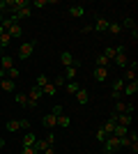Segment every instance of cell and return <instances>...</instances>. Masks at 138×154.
I'll use <instances>...</instances> for the list:
<instances>
[{
	"instance_id": "ffe728a7",
	"label": "cell",
	"mask_w": 138,
	"mask_h": 154,
	"mask_svg": "<svg viewBox=\"0 0 138 154\" xmlns=\"http://www.w3.org/2000/svg\"><path fill=\"white\" fill-rule=\"evenodd\" d=\"M115 124H118V122H115V115H111V117H108V120H106V124H104V127H101V129H104L106 134L111 136V134H113V129H115Z\"/></svg>"
},
{
	"instance_id": "7402d4cb",
	"label": "cell",
	"mask_w": 138,
	"mask_h": 154,
	"mask_svg": "<svg viewBox=\"0 0 138 154\" xmlns=\"http://www.w3.org/2000/svg\"><path fill=\"white\" fill-rule=\"evenodd\" d=\"M129 134V127H122V124H115V129H113L111 136H118V138H122V136Z\"/></svg>"
},
{
	"instance_id": "ac0fdd59",
	"label": "cell",
	"mask_w": 138,
	"mask_h": 154,
	"mask_svg": "<svg viewBox=\"0 0 138 154\" xmlns=\"http://www.w3.org/2000/svg\"><path fill=\"white\" fill-rule=\"evenodd\" d=\"M78 88H81V85L76 83V81H67V83H65V92H67V94H76Z\"/></svg>"
},
{
	"instance_id": "74e56055",
	"label": "cell",
	"mask_w": 138,
	"mask_h": 154,
	"mask_svg": "<svg viewBox=\"0 0 138 154\" xmlns=\"http://www.w3.org/2000/svg\"><path fill=\"white\" fill-rule=\"evenodd\" d=\"M23 154H39L35 147H23Z\"/></svg>"
},
{
	"instance_id": "836d02e7",
	"label": "cell",
	"mask_w": 138,
	"mask_h": 154,
	"mask_svg": "<svg viewBox=\"0 0 138 154\" xmlns=\"http://www.w3.org/2000/svg\"><path fill=\"white\" fill-rule=\"evenodd\" d=\"M106 138H108V134H106L104 129H97V140H99V143H104Z\"/></svg>"
},
{
	"instance_id": "5bb4252c",
	"label": "cell",
	"mask_w": 138,
	"mask_h": 154,
	"mask_svg": "<svg viewBox=\"0 0 138 154\" xmlns=\"http://www.w3.org/2000/svg\"><path fill=\"white\" fill-rule=\"evenodd\" d=\"M108 26H111V21L104 19V16H99L97 23H94V30H97V32H108Z\"/></svg>"
},
{
	"instance_id": "4fadbf2b",
	"label": "cell",
	"mask_w": 138,
	"mask_h": 154,
	"mask_svg": "<svg viewBox=\"0 0 138 154\" xmlns=\"http://www.w3.org/2000/svg\"><path fill=\"white\" fill-rule=\"evenodd\" d=\"M115 122H118V124H122V127H131V122H133V115H129V113L115 115Z\"/></svg>"
},
{
	"instance_id": "52a82bcc",
	"label": "cell",
	"mask_w": 138,
	"mask_h": 154,
	"mask_svg": "<svg viewBox=\"0 0 138 154\" xmlns=\"http://www.w3.org/2000/svg\"><path fill=\"white\" fill-rule=\"evenodd\" d=\"M28 99H30V108H35V106H37V101L41 99V88H37V85H35L32 90L28 92Z\"/></svg>"
},
{
	"instance_id": "7a4b0ae2",
	"label": "cell",
	"mask_w": 138,
	"mask_h": 154,
	"mask_svg": "<svg viewBox=\"0 0 138 154\" xmlns=\"http://www.w3.org/2000/svg\"><path fill=\"white\" fill-rule=\"evenodd\" d=\"M133 103H127V101H115V108H113V115H122V113H129V115H133Z\"/></svg>"
},
{
	"instance_id": "f35d334b",
	"label": "cell",
	"mask_w": 138,
	"mask_h": 154,
	"mask_svg": "<svg viewBox=\"0 0 138 154\" xmlns=\"http://www.w3.org/2000/svg\"><path fill=\"white\" fill-rule=\"evenodd\" d=\"M41 154H55V147H53V145H51V147L46 149V152H41Z\"/></svg>"
},
{
	"instance_id": "4316f807",
	"label": "cell",
	"mask_w": 138,
	"mask_h": 154,
	"mask_svg": "<svg viewBox=\"0 0 138 154\" xmlns=\"http://www.w3.org/2000/svg\"><path fill=\"white\" fill-rule=\"evenodd\" d=\"M9 42H12L9 32H2V35H0V46H2V48H7V46H9Z\"/></svg>"
},
{
	"instance_id": "e0dca14e",
	"label": "cell",
	"mask_w": 138,
	"mask_h": 154,
	"mask_svg": "<svg viewBox=\"0 0 138 154\" xmlns=\"http://www.w3.org/2000/svg\"><path fill=\"white\" fill-rule=\"evenodd\" d=\"M35 140H37V136H35L32 131H26V136H23V147H32Z\"/></svg>"
},
{
	"instance_id": "83f0119b",
	"label": "cell",
	"mask_w": 138,
	"mask_h": 154,
	"mask_svg": "<svg viewBox=\"0 0 138 154\" xmlns=\"http://www.w3.org/2000/svg\"><path fill=\"white\" fill-rule=\"evenodd\" d=\"M5 127H7V131H9V134H14V131H19V120H9Z\"/></svg>"
},
{
	"instance_id": "ab89813d",
	"label": "cell",
	"mask_w": 138,
	"mask_h": 154,
	"mask_svg": "<svg viewBox=\"0 0 138 154\" xmlns=\"http://www.w3.org/2000/svg\"><path fill=\"white\" fill-rule=\"evenodd\" d=\"M5 149V138H0V152Z\"/></svg>"
},
{
	"instance_id": "6da1fadb",
	"label": "cell",
	"mask_w": 138,
	"mask_h": 154,
	"mask_svg": "<svg viewBox=\"0 0 138 154\" xmlns=\"http://www.w3.org/2000/svg\"><path fill=\"white\" fill-rule=\"evenodd\" d=\"M35 48H37V42H35V39L26 42V44H21V46H19V58H21V60H28V58L35 53Z\"/></svg>"
},
{
	"instance_id": "f546056e",
	"label": "cell",
	"mask_w": 138,
	"mask_h": 154,
	"mask_svg": "<svg viewBox=\"0 0 138 154\" xmlns=\"http://www.w3.org/2000/svg\"><path fill=\"white\" fill-rule=\"evenodd\" d=\"M51 2H53V0H32V2H30V7H39V9H41V7L51 5Z\"/></svg>"
},
{
	"instance_id": "d4e9b609",
	"label": "cell",
	"mask_w": 138,
	"mask_h": 154,
	"mask_svg": "<svg viewBox=\"0 0 138 154\" xmlns=\"http://www.w3.org/2000/svg\"><path fill=\"white\" fill-rule=\"evenodd\" d=\"M5 78H9V81H16V78H21V71L16 69V67H12V69L5 74Z\"/></svg>"
},
{
	"instance_id": "7c38bea8",
	"label": "cell",
	"mask_w": 138,
	"mask_h": 154,
	"mask_svg": "<svg viewBox=\"0 0 138 154\" xmlns=\"http://www.w3.org/2000/svg\"><path fill=\"white\" fill-rule=\"evenodd\" d=\"M76 101H78L81 106H85V103L90 101V92H87L85 88H78V92H76Z\"/></svg>"
},
{
	"instance_id": "4dcf8cb0",
	"label": "cell",
	"mask_w": 138,
	"mask_h": 154,
	"mask_svg": "<svg viewBox=\"0 0 138 154\" xmlns=\"http://www.w3.org/2000/svg\"><path fill=\"white\" fill-rule=\"evenodd\" d=\"M108 32H111V35H120V32H122L120 23H111V26H108Z\"/></svg>"
},
{
	"instance_id": "ba28073f",
	"label": "cell",
	"mask_w": 138,
	"mask_h": 154,
	"mask_svg": "<svg viewBox=\"0 0 138 154\" xmlns=\"http://www.w3.org/2000/svg\"><path fill=\"white\" fill-rule=\"evenodd\" d=\"M138 92V81H131V83H124L122 88V97H133Z\"/></svg>"
},
{
	"instance_id": "277c9868",
	"label": "cell",
	"mask_w": 138,
	"mask_h": 154,
	"mask_svg": "<svg viewBox=\"0 0 138 154\" xmlns=\"http://www.w3.org/2000/svg\"><path fill=\"white\" fill-rule=\"evenodd\" d=\"M113 64H118V67H129V58H127L124 46H118V53H115V58H113Z\"/></svg>"
},
{
	"instance_id": "2e32d148",
	"label": "cell",
	"mask_w": 138,
	"mask_h": 154,
	"mask_svg": "<svg viewBox=\"0 0 138 154\" xmlns=\"http://www.w3.org/2000/svg\"><path fill=\"white\" fill-rule=\"evenodd\" d=\"M83 14H85V9H83L81 5H72L69 7V16H72V19H81Z\"/></svg>"
},
{
	"instance_id": "9a60e30c",
	"label": "cell",
	"mask_w": 138,
	"mask_h": 154,
	"mask_svg": "<svg viewBox=\"0 0 138 154\" xmlns=\"http://www.w3.org/2000/svg\"><path fill=\"white\" fill-rule=\"evenodd\" d=\"M76 76H78V64H72V67H67V71H65V81H74Z\"/></svg>"
},
{
	"instance_id": "8d00e7d4",
	"label": "cell",
	"mask_w": 138,
	"mask_h": 154,
	"mask_svg": "<svg viewBox=\"0 0 138 154\" xmlns=\"http://www.w3.org/2000/svg\"><path fill=\"white\" fill-rule=\"evenodd\" d=\"M51 113H55V115H62V106H60V103H55V106H53V110Z\"/></svg>"
},
{
	"instance_id": "b9f144b4",
	"label": "cell",
	"mask_w": 138,
	"mask_h": 154,
	"mask_svg": "<svg viewBox=\"0 0 138 154\" xmlns=\"http://www.w3.org/2000/svg\"><path fill=\"white\" fill-rule=\"evenodd\" d=\"M0 154H2V152H0Z\"/></svg>"
},
{
	"instance_id": "60d3db41",
	"label": "cell",
	"mask_w": 138,
	"mask_h": 154,
	"mask_svg": "<svg viewBox=\"0 0 138 154\" xmlns=\"http://www.w3.org/2000/svg\"><path fill=\"white\" fill-rule=\"evenodd\" d=\"M104 154H113V152H104Z\"/></svg>"
},
{
	"instance_id": "d590c367",
	"label": "cell",
	"mask_w": 138,
	"mask_h": 154,
	"mask_svg": "<svg viewBox=\"0 0 138 154\" xmlns=\"http://www.w3.org/2000/svg\"><path fill=\"white\" fill-rule=\"evenodd\" d=\"M46 143H48V145H55V134H53V131H48V134H46V138H44Z\"/></svg>"
},
{
	"instance_id": "5b68a950",
	"label": "cell",
	"mask_w": 138,
	"mask_h": 154,
	"mask_svg": "<svg viewBox=\"0 0 138 154\" xmlns=\"http://www.w3.org/2000/svg\"><path fill=\"white\" fill-rule=\"evenodd\" d=\"M122 88H124V81H122V78H115V81H113V90H111V97L115 101L122 99Z\"/></svg>"
},
{
	"instance_id": "3957f363",
	"label": "cell",
	"mask_w": 138,
	"mask_h": 154,
	"mask_svg": "<svg viewBox=\"0 0 138 154\" xmlns=\"http://www.w3.org/2000/svg\"><path fill=\"white\" fill-rule=\"evenodd\" d=\"M101 145H104V152H113V154H115L120 149V138H118V136H108Z\"/></svg>"
},
{
	"instance_id": "d6986e66",
	"label": "cell",
	"mask_w": 138,
	"mask_h": 154,
	"mask_svg": "<svg viewBox=\"0 0 138 154\" xmlns=\"http://www.w3.org/2000/svg\"><path fill=\"white\" fill-rule=\"evenodd\" d=\"M41 94H46V97H55V94H58V88H55V85L48 81V85H44V88H41Z\"/></svg>"
},
{
	"instance_id": "603a6c76",
	"label": "cell",
	"mask_w": 138,
	"mask_h": 154,
	"mask_svg": "<svg viewBox=\"0 0 138 154\" xmlns=\"http://www.w3.org/2000/svg\"><path fill=\"white\" fill-rule=\"evenodd\" d=\"M58 127L69 129V127H72V117H67V115H58Z\"/></svg>"
},
{
	"instance_id": "9c48e42d",
	"label": "cell",
	"mask_w": 138,
	"mask_h": 154,
	"mask_svg": "<svg viewBox=\"0 0 138 154\" xmlns=\"http://www.w3.org/2000/svg\"><path fill=\"white\" fill-rule=\"evenodd\" d=\"M60 64H62V67H72V64H78V62L74 60V55L69 51H62L60 53Z\"/></svg>"
},
{
	"instance_id": "d6a6232c",
	"label": "cell",
	"mask_w": 138,
	"mask_h": 154,
	"mask_svg": "<svg viewBox=\"0 0 138 154\" xmlns=\"http://www.w3.org/2000/svg\"><path fill=\"white\" fill-rule=\"evenodd\" d=\"M35 85H37V88H44V85H48V78L41 74V76H37V83H35Z\"/></svg>"
},
{
	"instance_id": "484cf974",
	"label": "cell",
	"mask_w": 138,
	"mask_h": 154,
	"mask_svg": "<svg viewBox=\"0 0 138 154\" xmlns=\"http://www.w3.org/2000/svg\"><path fill=\"white\" fill-rule=\"evenodd\" d=\"M111 60L108 58H104V55H97V67H104V69H108V67H111Z\"/></svg>"
},
{
	"instance_id": "8992f818",
	"label": "cell",
	"mask_w": 138,
	"mask_h": 154,
	"mask_svg": "<svg viewBox=\"0 0 138 154\" xmlns=\"http://www.w3.org/2000/svg\"><path fill=\"white\" fill-rule=\"evenodd\" d=\"M41 124H44L48 131H53V129L58 127V115H55V113H46V115L41 117Z\"/></svg>"
},
{
	"instance_id": "cb8c5ba5",
	"label": "cell",
	"mask_w": 138,
	"mask_h": 154,
	"mask_svg": "<svg viewBox=\"0 0 138 154\" xmlns=\"http://www.w3.org/2000/svg\"><path fill=\"white\" fill-rule=\"evenodd\" d=\"M120 28H127V30H131V32H136V23H133V19H129L127 16L122 23H120Z\"/></svg>"
},
{
	"instance_id": "1f68e13d",
	"label": "cell",
	"mask_w": 138,
	"mask_h": 154,
	"mask_svg": "<svg viewBox=\"0 0 138 154\" xmlns=\"http://www.w3.org/2000/svg\"><path fill=\"white\" fill-rule=\"evenodd\" d=\"M51 83L55 85V88H65V83H67V81H65V76H58V78H53Z\"/></svg>"
},
{
	"instance_id": "30bf717a",
	"label": "cell",
	"mask_w": 138,
	"mask_h": 154,
	"mask_svg": "<svg viewBox=\"0 0 138 154\" xmlns=\"http://www.w3.org/2000/svg\"><path fill=\"white\" fill-rule=\"evenodd\" d=\"M0 90H2V92H14V90H16V81L0 78Z\"/></svg>"
},
{
	"instance_id": "f1b7e54d",
	"label": "cell",
	"mask_w": 138,
	"mask_h": 154,
	"mask_svg": "<svg viewBox=\"0 0 138 154\" xmlns=\"http://www.w3.org/2000/svg\"><path fill=\"white\" fill-rule=\"evenodd\" d=\"M115 53H118V48H113V46H108V48H106L104 53H101V55H104V58H108L113 62V58H115Z\"/></svg>"
},
{
	"instance_id": "8fae6325",
	"label": "cell",
	"mask_w": 138,
	"mask_h": 154,
	"mask_svg": "<svg viewBox=\"0 0 138 154\" xmlns=\"http://www.w3.org/2000/svg\"><path fill=\"white\" fill-rule=\"evenodd\" d=\"M94 81H97V83L108 81V69H104V67H94Z\"/></svg>"
},
{
	"instance_id": "e575fe53",
	"label": "cell",
	"mask_w": 138,
	"mask_h": 154,
	"mask_svg": "<svg viewBox=\"0 0 138 154\" xmlns=\"http://www.w3.org/2000/svg\"><path fill=\"white\" fill-rule=\"evenodd\" d=\"M19 129H26V131H30V122H28L26 117H21V120H19Z\"/></svg>"
},
{
	"instance_id": "44dd1931",
	"label": "cell",
	"mask_w": 138,
	"mask_h": 154,
	"mask_svg": "<svg viewBox=\"0 0 138 154\" xmlns=\"http://www.w3.org/2000/svg\"><path fill=\"white\" fill-rule=\"evenodd\" d=\"M14 101L19 103V106H23V108H30V99H28V94H16V97H14Z\"/></svg>"
}]
</instances>
